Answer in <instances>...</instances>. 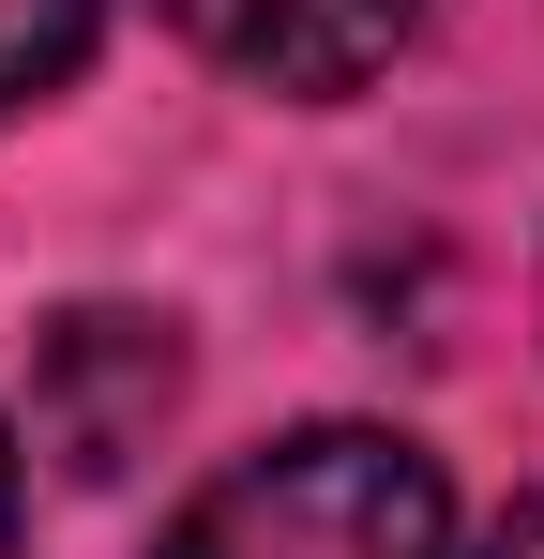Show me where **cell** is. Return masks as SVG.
<instances>
[{"mask_svg": "<svg viewBox=\"0 0 544 559\" xmlns=\"http://www.w3.org/2000/svg\"><path fill=\"white\" fill-rule=\"evenodd\" d=\"M469 559H544V499H515V514H499V530H484Z\"/></svg>", "mask_w": 544, "mask_h": 559, "instance_id": "cell-5", "label": "cell"}, {"mask_svg": "<svg viewBox=\"0 0 544 559\" xmlns=\"http://www.w3.org/2000/svg\"><path fill=\"white\" fill-rule=\"evenodd\" d=\"M167 559H453V484L393 424H303L181 499Z\"/></svg>", "mask_w": 544, "mask_h": 559, "instance_id": "cell-1", "label": "cell"}, {"mask_svg": "<svg viewBox=\"0 0 544 559\" xmlns=\"http://www.w3.org/2000/svg\"><path fill=\"white\" fill-rule=\"evenodd\" d=\"M91 15H106V0H0V121L46 106V92L91 61Z\"/></svg>", "mask_w": 544, "mask_h": 559, "instance_id": "cell-4", "label": "cell"}, {"mask_svg": "<svg viewBox=\"0 0 544 559\" xmlns=\"http://www.w3.org/2000/svg\"><path fill=\"white\" fill-rule=\"evenodd\" d=\"M167 31L212 76H243V92L348 106L363 76H393V46L424 31V0H167Z\"/></svg>", "mask_w": 544, "mask_h": 559, "instance_id": "cell-3", "label": "cell"}, {"mask_svg": "<svg viewBox=\"0 0 544 559\" xmlns=\"http://www.w3.org/2000/svg\"><path fill=\"white\" fill-rule=\"evenodd\" d=\"M0 559H15V454H0Z\"/></svg>", "mask_w": 544, "mask_h": 559, "instance_id": "cell-6", "label": "cell"}, {"mask_svg": "<svg viewBox=\"0 0 544 559\" xmlns=\"http://www.w3.org/2000/svg\"><path fill=\"white\" fill-rule=\"evenodd\" d=\"M167 408H181L167 318H137V302H76V318H46V348H31V439L61 454V484H121V468L152 454Z\"/></svg>", "mask_w": 544, "mask_h": 559, "instance_id": "cell-2", "label": "cell"}]
</instances>
